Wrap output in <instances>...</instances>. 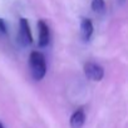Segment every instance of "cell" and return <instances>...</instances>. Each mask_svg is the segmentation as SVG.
Instances as JSON below:
<instances>
[{
	"label": "cell",
	"mask_w": 128,
	"mask_h": 128,
	"mask_svg": "<svg viewBox=\"0 0 128 128\" xmlns=\"http://www.w3.org/2000/svg\"><path fill=\"white\" fill-rule=\"evenodd\" d=\"M29 67H30L32 77L35 80H42L46 74L45 55L39 50H33L29 55Z\"/></svg>",
	"instance_id": "cell-1"
},
{
	"label": "cell",
	"mask_w": 128,
	"mask_h": 128,
	"mask_svg": "<svg viewBox=\"0 0 128 128\" xmlns=\"http://www.w3.org/2000/svg\"><path fill=\"white\" fill-rule=\"evenodd\" d=\"M83 72H84L86 78L92 82H100L104 78V68L100 64L92 62V60H89L84 64Z\"/></svg>",
	"instance_id": "cell-2"
},
{
	"label": "cell",
	"mask_w": 128,
	"mask_h": 128,
	"mask_svg": "<svg viewBox=\"0 0 128 128\" xmlns=\"http://www.w3.org/2000/svg\"><path fill=\"white\" fill-rule=\"evenodd\" d=\"M18 40L23 46H29L33 43V34L32 29L29 25L28 19L20 18L19 20V34H18Z\"/></svg>",
	"instance_id": "cell-3"
},
{
	"label": "cell",
	"mask_w": 128,
	"mask_h": 128,
	"mask_svg": "<svg viewBox=\"0 0 128 128\" xmlns=\"http://www.w3.org/2000/svg\"><path fill=\"white\" fill-rule=\"evenodd\" d=\"M38 32H39V38H38V45L40 48H45L50 43V29L49 25L44 20L38 22Z\"/></svg>",
	"instance_id": "cell-4"
},
{
	"label": "cell",
	"mask_w": 128,
	"mask_h": 128,
	"mask_svg": "<svg viewBox=\"0 0 128 128\" xmlns=\"http://www.w3.org/2000/svg\"><path fill=\"white\" fill-rule=\"evenodd\" d=\"M94 33V25L93 22L89 18H82L80 20V36L83 42H89Z\"/></svg>",
	"instance_id": "cell-5"
},
{
	"label": "cell",
	"mask_w": 128,
	"mask_h": 128,
	"mask_svg": "<svg viewBox=\"0 0 128 128\" xmlns=\"http://www.w3.org/2000/svg\"><path fill=\"white\" fill-rule=\"evenodd\" d=\"M86 123V110L83 108H78L76 109L69 119V124L70 128H82Z\"/></svg>",
	"instance_id": "cell-6"
},
{
	"label": "cell",
	"mask_w": 128,
	"mask_h": 128,
	"mask_svg": "<svg viewBox=\"0 0 128 128\" xmlns=\"http://www.w3.org/2000/svg\"><path fill=\"white\" fill-rule=\"evenodd\" d=\"M92 10L97 14H103L106 12L104 0H92Z\"/></svg>",
	"instance_id": "cell-7"
},
{
	"label": "cell",
	"mask_w": 128,
	"mask_h": 128,
	"mask_svg": "<svg viewBox=\"0 0 128 128\" xmlns=\"http://www.w3.org/2000/svg\"><path fill=\"white\" fill-rule=\"evenodd\" d=\"M8 34V25L3 18H0V35H6Z\"/></svg>",
	"instance_id": "cell-8"
},
{
	"label": "cell",
	"mask_w": 128,
	"mask_h": 128,
	"mask_svg": "<svg viewBox=\"0 0 128 128\" xmlns=\"http://www.w3.org/2000/svg\"><path fill=\"white\" fill-rule=\"evenodd\" d=\"M0 128H5V127H4V124H3L2 122H0Z\"/></svg>",
	"instance_id": "cell-9"
}]
</instances>
